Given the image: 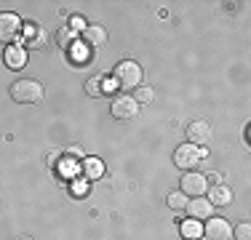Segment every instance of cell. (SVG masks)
I'll return each instance as SVG.
<instances>
[{"label":"cell","instance_id":"obj_12","mask_svg":"<svg viewBox=\"0 0 251 240\" xmlns=\"http://www.w3.org/2000/svg\"><path fill=\"white\" fill-rule=\"evenodd\" d=\"M3 59H5V64H8L11 70H22L27 64V48L22 46V43H14V46L5 48Z\"/></svg>","mask_w":251,"mask_h":240},{"label":"cell","instance_id":"obj_3","mask_svg":"<svg viewBox=\"0 0 251 240\" xmlns=\"http://www.w3.org/2000/svg\"><path fill=\"white\" fill-rule=\"evenodd\" d=\"M206 158V149L203 147H195V144H182V147H176L174 152V163L176 168H182V171H195V166L201 163V160Z\"/></svg>","mask_w":251,"mask_h":240},{"label":"cell","instance_id":"obj_11","mask_svg":"<svg viewBox=\"0 0 251 240\" xmlns=\"http://www.w3.org/2000/svg\"><path fill=\"white\" fill-rule=\"evenodd\" d=\"M80 176L86 182H97V179L104 176V163L99 158H83L80 160Z\"/></svg>","mask_w":251,"mask_h":240},{"label":"cell","instance_id":"obj_7","mask_svg":"<svg viewBox=\"0 0 251 240\" xmlns=\"http://www.w3.org/2000/svg\"><path fill=\"white\" fill-rule=\"evenodd\" d=\"M110 112H112V115H115L118 120H128V118H134L136 112H139V104L134 101V96L121 94V96H115V99H112Z\"/></svg>","mask_w":251,"mask_h":240},{"label":"cell","instance_id":"obj_8","mask_svg":"<svg viewBox=\"0 0 251 240\" xmlns=\"http://www.w3.org/2000/svg\"><path fill=\"white\" fill-rule=\"evenodd\" d=\"M46 40H49L46 29L38 27L35 22H29L25 27V38H22V46L25 48H46Z\"/></svg>","mask_w":251,"mask_h":240},{"label":"cell","instance_id":"obj_13","mask_svg":"<svg viewBox=\"0 0 251 240\" xmlns=\"http://www.w3.org/2000/svg\"><path fill=\"white\" fill-rule=\"evenodd\" d=\"M83 38H86V43L91 48H104L107 46V27H101V24H91V27L83 29Z\"/></svg>","mask_w":251,"mask_h":240},{"label":"cell","instance_id":"obj_4","mask_svg":"<svg viewBox=\"0 0 251 240\" xmlns=\"http://www.w3.org/2000/svg\"><path fill=\"white\" fill-rule=\"evenodd\" d=\"M208 190V176L198 171H187V176H182V190L187 197H203Z\"/></svg>","mask_w":251,"mask_h":240},{"label":"cell","instance_id":"obj_19","mask_svg":"<svg viewBox=\"0 0 251 240\" xmlns=\"http://www.w3.org/2000/svg\"><path fill=\"white\" fill-rule=\"evenodd\" d=\"M56 40H59V46H62V48H70V46H73V40H75V32L70 27H62V29H59V35H56Z\"/></svg>","mask_w":251,"mask_h":240},{"label":"cell","instance_id":"obj_2","mask_svg":"<svg viewBox=\"0 0 251 240\" xmlns=\"http://www.w3.org/2000/svg\"><path fill=\"white\" fill-rule=\"evenodd\" d=\"M11 96L19 104H38L43 99V86L38 80H16L11 86Z\"/></svg>","mask_w":251,"mask_h":240},{"label":"cell","instance_id":"obj_1","mask_svg":"<svg viewBox=\"0 0 251 240\" xmlns=\"http://www.w3.org/2000/svg\"><path fill=\"white\" fill-rule=\"evenodd\" d=\"M142 67L136 62H121L115 70H112V83H115L121 91H131V88H139L142 83Z\"/></svg>","mask_w":251,"mask_h":240},{"label":"cell","instance_id":"obj_5","mask_svg":"<svg viewBox=\"0 0 251 240\" xmlns=\"http://www.w3.org/2000/svg\"><path fill=\"white\" fill-rule=\"evenodd\" d=\"M19 32H22V19L16 14H11V11H3V14H0V43L16 40Z\"/></svg>","mask_w":251,"mask_h":240},{"label":"cell","instance_id":"obj_15","mask_svg":"<svg viewBox=\"0 0 251 240\" xmlns=\"http://www.w3.org/2000/svg\"><path fill=\"white\" fill-rule=\"evenodd\" d=\"M182 235L187 238V240H195V238H201L203 235V227H201V221H195V219H187L182 224Z\"/></svg>","mask_w":251,"mask_h":240},{"label":"cell","instance_id":"obj_10","mask_svg":"<svg viewBox=\"0 0 251 240\" xmlns=\"http://www.w3.org/2000/svg\"><path fill=\"white\" fill-rule=\"evenodd\" d=\"M187 214H190V219H195V221H201V219H211V214H214V206L206 200V197H193V200H187Z\"/></svg>","mask_w":251,"mask_h":240},{"label":"cell","instance_id":"obj_16","mask_svg":"<svg viewBox=\"0 0 251 240\" xmlns=\"http://www.w3.org/2000/svg\"><path fill=\"white\" fill-rule=\"evenodd\" d=\"M152 96H155V91H152L150 86H142V88H136L134 101H136V104H150V101H152Z\"/></svg>","mask_w":251,"mask_h":240},{"label":"cell","instance_id":"obj_18","mask_svg":"<svg viewBox=\"0 0 251 240\" xmlns=\"http://www.w3.org/2000/svg\"><path fill=\"white\" fill-rule=\"evenodd\" d=\"M184 206H187V195H184V192H171V195H169V208L182 211Z\"/></svg>","mask_w":251,"mask_h":240},{"label":"cell","instance_id":"obj_21","mask_svg":"<svg viewBox=\"0 0 251 240\" xmlns=\"http://www.w3.org/2000/svg\"><path fill=\"white\" fill-rule=\"evenodd\" d=\"M70 29H73V32H83V29H86L80 16H73V19H70Z\"/></svg>","mask_w":251,"mask_h":240},{"label":"cell","instance_id":"obj_6","mask_svg":"<svg viewBox=\"0 0 251 240\" xmlns=\"http://www.w3.org/2000/svg\"><path fill=\"white\" fill-rule=\"evenodd\" d=\"M203 238L206 240H230L232 238V227L227 219H219V216H214V219H206V227H203Z\"/></svg>","mask_w":251,"mask_h":240},{"label":"cell","instance_id":"obj_9","mask_svg":"<svg viewBox=\"0 0 251 240\" xmlns=\"http://www.w3.org/2000/svg\"><path fill=\"white\" fill-rule=\"evenodd\" d=\"M187 139H190V144H195V147H203V144L211 139V125H208L206 120H195V123H190Z\"/></svg>","mask_w":251,"mask_h":240},{"label":"cell","instance_id":"obj_20","mask_svg":"<svg viewBox=\"0 0 251 240\" xmlns=\"http://www.w3.org/2000/svg\"><path fill=\"white\" fill-rule=\"evenodd\" d=\"M232 232H235V240H251V227L246 224V221H243V224H238Z\"/></svg>","mask_w":251,"mask_h":240},{"label":"cell","instance_id":"obj_17","mask_svg":"<svg viewBox=\"0 0 251 240\" xmlns=\"http://www.w3.org/2000/svg\"><path fill=\"white\" fill-rule=\"evenodd\" d=\"M86 91H88V96H101L104 94V77H91L86 83Z\"/></svg>","mask_w":251,"mask_h":240},{"label":"cell","instance_id":"obj_22","mask_svg":"<svg viewBox=\"0 0 251 240\" xmlns=\"http://www.w3.org/2000/svg\"><path fill=\"white\" fill-rule=\"evenodd\" d=\"M22 240H35V238H27V235H25V238H22Z\"/></svg>","mask_w":251,"mask_h":240},{"label":"cell","instance_id":"obj_14","mask_svg":"<svg viewBox=\"0 0 251 240\" xmlns=\"http://www.w3.org/2000/svg\"><path fill=\"white\" fill-rule=\"evenodd\" d=\"M206 192H208L206 200L211 203V206H227V203L232 200V192H230V187H225V184H211Z\"/></svg>","mask_w":251,"mask_h":240}]
</instances>
